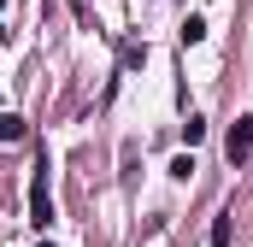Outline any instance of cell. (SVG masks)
Masks as SVG:
<instances>
[{"label": "cell", "mask_w": 253, "mask_h": 247, "mask_svg": "<svg viewBox=\"0 0 253 247\" xmlns=\"http://www.w3.org/2000/svg\"><path fill=\"white\" fill-rule=\"evenodd\" d=\"M206 242H212V247H230V212H224V218L212 224V236H206Z\"/></svg>", "instance_id": "cell-3"}, {"label": "cell", "mask_w": 253, "mask_h": 247, "mask_svg": "<svg viewBox=\"0 0 253 247\" xmlns=\"http://www.w3.org/2000/svg\"><path fill=\"white\" fill-rule=\"evenodd\" d=\"M224 153H230V165H242L253 153V118H236L230 124V135H224Z\"/></svg>", "instance_id": "cell-2"}, {"label": "cell", "mask_w": 253, "mask_h": 247, "mask_svg": "<svg viewBox=\"0 0 253 247\" xmlns=\"http://www.w3.org/2000/svg\"><path fill=\"white\" fill-rule=\"evenodd\" d=\"M30 224H36V230H47V224H53V194H47V165H36V177H30Z\"/></svg>", "instance_id": "cell-1"}, {"label": "cell", "mask_w": 253, "mask_h": 247, "mask_svg": "<svg viewBox=\"0 0 253 247\" xmlns=\"http://www.w3.org/2000/svg\"><path fill=\"white\" fill-rule=\"evenodd\" d=\"M206 36V18H183V41H200Z\"/></svg>", "instance_id": "cell-4"}, {"label": "cell", "mask_w": 253, "mask_h": 247, "mask_svg": "<svg viewBox=\"0 0 253 247\" xmlns=\"http://www.w3.org/2000/svg\"><path fill=\"white\" fill-rule=\"evenodd\" d=\"M0 135L6 141H24V118H0Z\"/></svg>", "instance_id": "cell-5"}]
</instances>
